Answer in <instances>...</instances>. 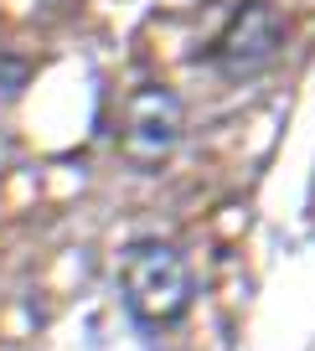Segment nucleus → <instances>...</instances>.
Here are the masks:
<instances>
[{
    "instance_id": "obj_1",
    "label": "nucleus",
    "mask_w": 315,
    "mask_h": 351,
    "mask_svg": "<svg viewBox=\"0 0 315 351\" xmlns=\"http://www.w3.org/2000/svg\"><path fill=\"white\" fill-rule=\"evenodd\" d=\"M119 285L124 305L140 326H171L191 305V274L176 248L165 243H130L119 258Z\"/></svg>"
},
{
    "instance_id": "obj_3",
    "label": "nucleus",
    "mask_w": 315,
    "mask_h": 351,
    "mask_svg": "<svg viewBox=\"0 0 315 351\" xmlns=\"http://www.w3.org/2000/svg\"><path fill=\"white\" fill-rule=\"evenodd\" d=\"M176 130H181V114H176V99L165 93H140L130 109V150L140 160H155V155L171 150Z\"/></svg>"
},
{
    "instance_id": "obj_2",
    "label": "nucleus",
    "mask_w": 315,
    "mask_h": 351,
    "mask_svg": "<svg viewBox=\"0 0 315 351\" xmlns=\"http://www.w3.org/2000/svg\"><path fill=\"white\" fill-rule=\"evenodd\" d=\"M274 47H279V21H274V5L253 0V5H243V16L233 21V32L222 36L218 62H228V67H253L259 57H269Z\"/></svg>"
}]
</instances>
